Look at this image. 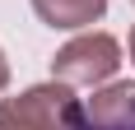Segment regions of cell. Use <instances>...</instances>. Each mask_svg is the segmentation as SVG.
I'll return each instance as SVG.
<instances>
[{
    "label": "cell",
    "mask_w": 135,
    "mask_h": 130,
    "mask_svg": "<svg viewBox=\"0 0 135 130\" xmlns=\"http://www.w3.org/2000/svg\"><path fill=\"white\" fill-rule=\"evenodd\" d=\"M5 79H9V70H5V56H0V88H5Z\"/></svg>",
    "instance_id": "cell-5"
},
{
    "label": "cell",
    "mask_w": 135,
    "mask_h": 130,
    "mask_svg": "<svg viewBox=\"0 0 135 130\" xmlns=\"http://www.w3.org/2000/svg\"><path fill=\"white\" fill-rule=\"evenodd\" d=\"M117 70V42L112 37H79L56 56V74L65 84H93Z\"/></svg>",
    "instance_id": "cell-2"
},
{
    "label": "cell",
    "mask_w": 135,
    "mask_h": 130,
    "mask_svg": "<svg viewBox=\"0 0 135 130\" xmlns=\"http://www.w3.org/2000/svg\"><path fill=\"white\" fill-rule=\"evenodd\" d=\"M131 56H135V33H131Z\"/></svg>",
    "instance_id": "cell-6"
},
{
    "label": "cell",
    "mask_w": 135,
    "mask_h": 130,
    "mask_svg": "<svg viewBox=\"0 0 135 130\" xmlns=\"http://www.w3.org/2000/svg\"><path fill=\"white\" fill-rule=\"evenodd\" d=\"M89 112H93L98 126H107V130H131L135 126V84H117V88L98 93Z\"/></svg>",
    "instance_id": "cell-3"
},
{
    "label": "cell",
    "mask_w": 135,
    "mask_h": 130,
    "mask_svg": "<svg viewBox=\"0 0 135 130\" xmlns=\"http://www.w3.org/2000/svg\"><path fill=\"white\" fill-rule=\"evenodd\" d=\"M33 5H37V14L51 28H79L89 19H98L107 0H33Z\"/></svg>",
    "instance_id": "cell-4"
},
{
    "label": "cell",
    "mask_w": 135,
    "mask_h": 130,
    "mask_svg": "<svg viewBox=\"0 0 135 130\" xmlns=\"http://www.w3.org/2000/svg\"><path fill=\"white\" fill-rule=\"evenodd\" d=\"M79 116L65 88H33L0 107V130H56V121Z\"/></svg>",
    "instance_id": "cell-1"
}]
</instances>
